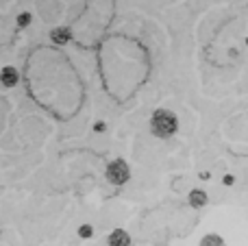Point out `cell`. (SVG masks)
<instances>
[{
    "instance_id": "8fae6325",
    "label": "cell",
    "mask_w": 248,
    "mask_h": 246,
    "mask_svg": "<svg viewBox=\"0 0 248 246\" xmlns=\"http://www.w3.org/2000/svg\"><path fill=\"white\" fill-rule=\"evenodd\" d=\"M94 129H96V131H105V124H103V122H98V124H96Z\"/></svg>"
},
{
    "instance_id": "52a82bcc",
    "label": "cell",
    "mask_w": 248,
    "mask_h": 246,
    "mask_svg": "<svg viewBox=\"0 0 248 246\" xmlns=\"http://www.w3.org/2000/svg\"><path fill=\"white\" fill-rule=\"evenodd\" d=\"M198 246H227V242H224V238L218 233H207Z\"/></svg>"
},
{
    "instance_id": "6da1fadb",
    "label": "cell",
    "mask_w": 248,
    "mask_h": 246,
    "mask_svg": "<svg viewBox=\"0 0 248 246\" xmlns=\"http://www.w3.org/2000/svg\"><path fill=\"white\" fill-rule=\"evenodd\" d=\"M150 131L159 139L172 138L179 131V118H176V113L168 111V109H157L153 113V118H150Z\"/></svg>"
},
{
    "instance_id": "7a4b0ae2",
    "label": "cell",
    "mask_w": 248,
    "mask_h": 246,
    "mask_svg": "<svg viewBox=\"0 0 248 246\" xmlns=\"http://www.w3.org/2000/svg\"><path fill=\"white\" fill-rule=\"evenodd\" d=\"M105 179H107L111 185L122 187V185H126L128 179H131V168H128V164L124 159H116L107 166V170H105Z\"/></svg>"
},
{
    "instance_id": "8992f818",
    "label": "cell",
    "mask_w": 248,
    "mask_h": 246,
    "mask_svg": "<svg viewBox=\"0 0 248 246\" xmlns=\"http://www.w3.org/2000/svg\"><path fill=\"white\" fill-rule=\"evenodd\" d=\"M50 39L55 44H59V46H63V44H68L72 39V31L68 26H57V29L50 31Z\"/></svg>"
},
{
    "instance_id": "9c48e42d",
    "label": "cell",
    "mask_w": 248,
    "mask_h": 246,
    "mask_svg": "<svg viewBox=\"0 0 248 246\" xmlns=\"http://www.w3.org/2000/svg\"><path fill=\"white\" fill-rule=\"evenodd\" d=\"M31 22H33V15H31V13H20V15H17V26H22V29H24V26H29Z\"/></svg>"
},
{
    "instance_id": "5b68a950",
    "label": "cell",
    "mask_w": 248,
    "mask_h": 246,
    "mask_svg": "<svg viewBox=\"0 0 248 246\" xmlns=\"http://www.w3.org/2000/svg\"><path fill=\"white\" fill-rule=\"evenodd\" d=\"M107 244L109 246H131V235L124 229H113L107 238Z\"/></svg>"
},
{
    "instance_id": "ba28073f",
    "label": "cell",
    "mask_w": 248,
    "mask_h": 246,
    "mask_svg": "<svg viewBox=\"0 0 248 246\" xmlns=\"http://www.w3.org/2000/svg\"><path fill=\"white\" fill-rule=\"evenodd\" d=\"M92 235H94V227H92V225H81V227H78V238L90 240Z\"/></svg>"
},
{
    "instance_id": "3957f363",
    "label": "cell",
    "mask_w": 248,
    "mask_h": 246,
    "mask_svg": "<svg viewBox=\"0 0 248 246\" xmlns=\"http://www.w3.org/2000/svg\"><path fill=\"white\" fill-rule=\"evenodd\" d=\"M17 81H20V72H17L13 65H4V68L0 70V83H2L4 87H16Z\"/></svg>"
},
{
    "instance_id": "30bf717a",
    "label": "cell",
    "mask_w": 248,
    "mask_h": 246,
    "mask_svg": "<svg viewBox=\"0 0 248 246\" xmlns=\"http://www.w3.org/2000/svg\"><path fill=\"white\" fill-rule=\"evenodd\" d=\"M233 183H235V177H233V174H227V177H224V185H233Z\"/></svg>"
},
{
    "instance_id": "277c9868",
    "label": "cell",
    "mask_w": 248,
    "mask_h": 246,
    "mask_svg": "<svg viewBox=\"0 0 248 246\" xmlns=\"http://www.w3.org/2000/svg\"><path fill=\"white\" fill-rule=\"evenodd\" d=\"M187 203H189V207L201 209V207H205V205L209 203V196H207L205 190L194 187V190H189V194H187Z\"/></svg>"
}]
</instances>
